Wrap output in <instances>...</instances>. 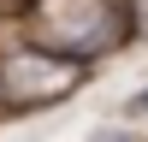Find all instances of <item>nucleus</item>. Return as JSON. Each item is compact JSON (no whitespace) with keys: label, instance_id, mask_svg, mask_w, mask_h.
<instances>
[{"label":"nucleus","instance_id":"nucleus-1","mask_svg":"<svg viewBox=\"0 0 148 142\" xmlns=\"http://www.w3.org/2000/svg\"><path fill=\"white\" fill-rule=\"evenodd\" d=\"M130 30H136V12H130L125 0H89V6L71 12V18H47L42 47H53V53H65V59H95V53L125 47Z\"/></svg>","mask_w":148,"mask_h":142},{"label":"nucleus","instance_id":"nucleus-4","mask_svg":"<svg viewBox=\"0 0 148 142\" xmlns=\"http://www.w3.org/2000/svg\"><path fill=\"white\" fill-rule=\"evenodd\" d=\"M95 142H130V136H125V130H107V136H95Z\"/></svg>","mask_w":148,"mask_h":142},{"label":"nucleus","instance_id":"nucleus-2","mask_svg":"<svg viewBox=\"0 0 148 142\" xmlns=\"http://www.w3.org/2000/svg\"><path fill=\"white\" fill-rule=\"evenodd\" d=\"M83 83V59H65L53 47H18L0 59V101L6 106H47Z\"/></svg>","mask_w":148,"mask_h":142},{"label":"nucleus","instance_id":"nucleus-3","mask_svg":"<svg viewBox=\"0 0 148 142\" xmlns=\"http://www.w3.org/2000/svg\"><path fill=\"white\" fill-rule=\"evenodd\" d=\"M142 113H148V89H136V95L125 101V118H142Z\"/></svg>","mask_w":148,"mask_h":142}]
</instances>
